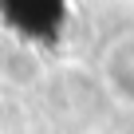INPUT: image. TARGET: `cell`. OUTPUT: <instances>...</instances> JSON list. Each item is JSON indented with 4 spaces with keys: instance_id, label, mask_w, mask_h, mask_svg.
<instances>
[{
    "instance_id": "obj_1",
    "label": "cell",
    "mask_w": 134,
    "mask_h": 134,
    "mask_svg": "<svg viewBox=\"0 0 134 134\" xmlns=\"http://www.w3.org/2000/svg\"><path fill=\"white\" fill-rule=\"evenodd\" d=\"M103 75L118 91V99H130L134 103V36H122V40H114L107 47V55H103Z\"/></svg>"
}]
</instances>
